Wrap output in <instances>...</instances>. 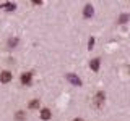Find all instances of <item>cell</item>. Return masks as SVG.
Here are the masks:
<instances>
[{"label": "cell", "instance_id": "obj_1", "mask_svg": "<svg viewBox=\"0 0 130 121\" xmlns=\"http://www.w3.org/2000/svg\"><path fill=\"white\" fill-rule=\"evenodd\" d=\"M104 100H106V94L103 90H99V92H96V97H94V103H96V107H99L101 103H104Z\"/></svg>", "mask_w": 130, "mask_h": 121}, {"label": "cell", "instance_id": "obj_2", "mask_svg": "<svg viewBox=\"0 0 130 121\" xmlns=\"http://www.w3.org/2000/svg\"><path fill=\"white\" fill-rule=\"evenodd\" d=\"M11 73L10 71H2V74H0V82H3V84H8L11 81Z\"/></svg>", "mask_w": 130, "mask_h": 121}, {"label": "cell", "instance_id": "obj_3", "mask_svg": "<svg viewBox=\"0 0 130 121\" xmlns=\"http://www.w3.org/2000/svg\"><path fill=\"white\" fill-rule=\"evenodd\" d=\"M67 79L70 81L73 86H81V79L78 78V76H75L73 73H68V74H67Z\"/></svg>", "mask_w": 130, "mask_h": 121}, {"label": "cell", "instance_id": "obj_4", "mask_svg": "<svg viewBox=\"0 0 130 121\" xmlns=\"http://www.w3.org/2000/svg\"><path fill=\"white\" fill-rule=\"evenodd\" d=\"M93 15H94V8H93V5H85L83 16H85V18H91Z\"/></svg>", "mask_w": 130, "mask_h": 121}, {"label": "cell", "instance_id": "obj_5", "mask_svg": "<svg viewBox=\"0 0 130 121\" xmlns=\"http://www.w3.org/2000/svg\"><path fill=\"white\" fill-rule=\"evenodd\" d=\"M31 79H32L31 73H23V74H21V84H23V86H29Z\"/></svg>", "mask_w": 130, "mask_h": 121}, {"label": "cell", "instance_id": "obj_6", "mask_svg": "<svg viewBox=\"0 0 130 121\" xmlns=\"http://www.w3.org/2000/svg\"><path fill=\"white\" fill-rule=\"evenodd\" d=\"M41 118H42L44 121L51 119V118H52V113H51V110H49V108H42V110H41Z\"/></svg>", "mask_w": 130, "mask_h": 121}, {"label": "cell", "instance_id": "obj_7", "mask_svg": "<svg viewBox=\"0 0 130 121\" xmlns=\"http://www.w3.org/2000/svg\"><path fill=\"white\" fill-rule=\"evenodd\" d=\"M99 65H101V60L99 58H94V60L89 62V68H91L93 71H98V70H99Z\"/></svg>", "mask_w": 130, "mask_h": 121}, {"label": "cell", "instance_id": "obj_8", "mask_svg": "<svg viewBox=\"0 0 130 121\" xmlns=\"http://www.w3.org/2000/svg\"><path fill=\"white\" fill-rule=\"evenodd\" d=\"M39 103H41V102H39L38 99H32L31 102H29V105H28V107H29L31 110H36V108H39Z\"/></svg>", "mask_w": 130, "mask_h": 121}, {"label": "cell", "instance_id": "obj_9", "mask_svg": "<svg viewBox=\"0 0 130 121\" xmlns=\"http://www.w3.org/2000/svg\"><path fill=\"white\" fill-rule=\"evenodd\" d=\"M16 45H18V39H16V37L8 39V47H10V48H15Z\"/></svg>", "mask_w": 130, "mask_h": 121}, {"label": "cell", "instance_id": "obj_10", "mask_svg": "<svg viewBox=\"0 0 130 121\" xmlns=\"http://www.w3.org/2000/svg\"><path fill=\"white\" fill-rule=\"evenodd\" d=\"M16 119H18V121H24V119H26V113H24V111H16Z\"/></svg>", "mask_w": 130, "mask_h": 121}, {"label": "cell", "instance_id": "obj_11", "mask_svg": "<svg viewBox=\"0 0 130 121\" xmlns=\"http://www.w3.org/2000/svg\"><path fill=\"white\" fill-rule=\"evenodd\" d=\"M128 19H130V16H128V15H122L120 18H119V23H120V24H124V23H127Z\"/></svg>", "mask_w": 130, "mask_h": 121}, {"label": "cell", "instance_id": "obj_12", "mask_svg": "<svg viewBox=\"0 0 130 121\" xmlns=\"http://www.w3.org/2000/svg\"><path fill=\"white\" fill-rule=\"evenodd\" d=\"M5 8L8 11H11V10H15V3H5Z\"/></svg>", "mask_w": 130, "mask_h": 121}, {"label": "cell", "instance_id": "obj_13", "mask_svg": "<svg viewBox=\"0 0 130 121\" xmlns=\"http://www.w3.org/2000/svg\"><path fill=\"white\" fill-rule=\"evenodd\" d=\"M93 45H94V37H91V39L88 40V48H89V50L93 48Z\"/></svg>", "mask_w": 130, "mask_h": 121}, {"label": "cell", "instance_id": "obj_14", "mask_svg": "<svg viewBox=\"0 0 130 121\" xmlns=\"http://www.w3.org/2000/svg\"><path fill=\"white\" fill-rule=\"evenodd\" d=\"M73 121H83V119H81V118H75V119H73Z\"/></svg>", "mask_w": 130, "mask_h": 121}]
</instances>
